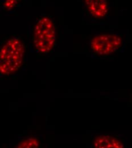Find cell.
Segmentation results:
<instances>
[{
	"mask_svg": "<svg viewBox=\"0 0 132 148\" xmlns=\"http://www.w3.org/2000/svg\"><path fill=\"white\" fill-rule=\"evenodd\" d=\"M25 45L19 37H12L0 47V74L9 76L16 73L23 64Z\"/></svg>",
	"mask_w": 132,
	"mask_h": 148,
	"instance_id": "obj_1",
	"label": "cell"
},
{
	"mask_svg": "<svg viewBox=\"0 0 132 148\" xmlns=\"http://www.w3.org/2000/svg\"><path fill=\"white\" fill-rule=\"evenodd\" d=\"M56 40V26L53 19L46 16L40 17L33 29L32 42L35 50L39 54H48L54 50Z\"/></svg>",
	"mask_w": 132,
	"mask_h": 148,
	"instance_id": "obj_2",
	"label": "cell"
},
{
	"mask_svg": "<svg viewBox=\"0 0 132 148\" xmlns=\"http://www.w3.org/2000/svg\"><path fill=\"white\" fill-rule=\"evenodd\" d=\"M122 45L121 37L114 34H100L93 37L90 47L93 53L105 56L113 54L120 49Z\"/></svg>",
	"mask_w": 132,
	"mask_h": 148,
	"instance_id": "obj_3",
	"label": "cell"
},
{
	"mask_svg": "<svg viewBox=\"0 0 132 148\" xmlns=\"http://www.w3.org/2000/svg\"><path fill=\"white\" fill-rule=\"evenodd\" d=\"M92 145L96 148H123L125 143L122 139L116 135L100 134L94 137Z\"/></svg>",
	"mask_w": 132,
	"mask_h": 148,
	"instance_id": "obj_4",
	"label": "cell"
},
{
	"mask_svg": "<svg viewBox=\"0 0 132 148\" xmlns=\"http://www.w3.org/2000/svg\"><path fill=\"white\" fill-rule=\"evenodd\" d=\"M89 14L94 18H104L109 12L107 0H83Z\"/></svg>",
	"mask_w": 132,
	"mask_h": 148,
	"instance_id": "obj_5",
	"label": "cell"
},
{
	"mask_svg": "<svg viewBox=\"0 0 132 148\" xmlns=\"http://www.w3.org/2000/svg\"><path fill=\"white\" fill-rule=\"evenodd\" d=\"M40 146V141L35 137H28L20 141L16 146L18 148H37Z\"/></svg>",
	"mask_w": 132,
	"mask_h": 148,
	"instance_id": "obj_6",
	"label": "cell"
},
{
	"mask_svg": "<svg viewBox=\"0 0 132 148\" xmlns=\"http://www.w3.org/2000/svg\"><path fill=\"white\" fill-rule=\"evenodd\" d=\"M21 0H2V9L5 11H10L19 3Z\"/></svg>",
	"mask_w": 132,
	"mask_h": 148,
	"instance_id": "obj_7",
	"label": "cell"
}]
</instances>
